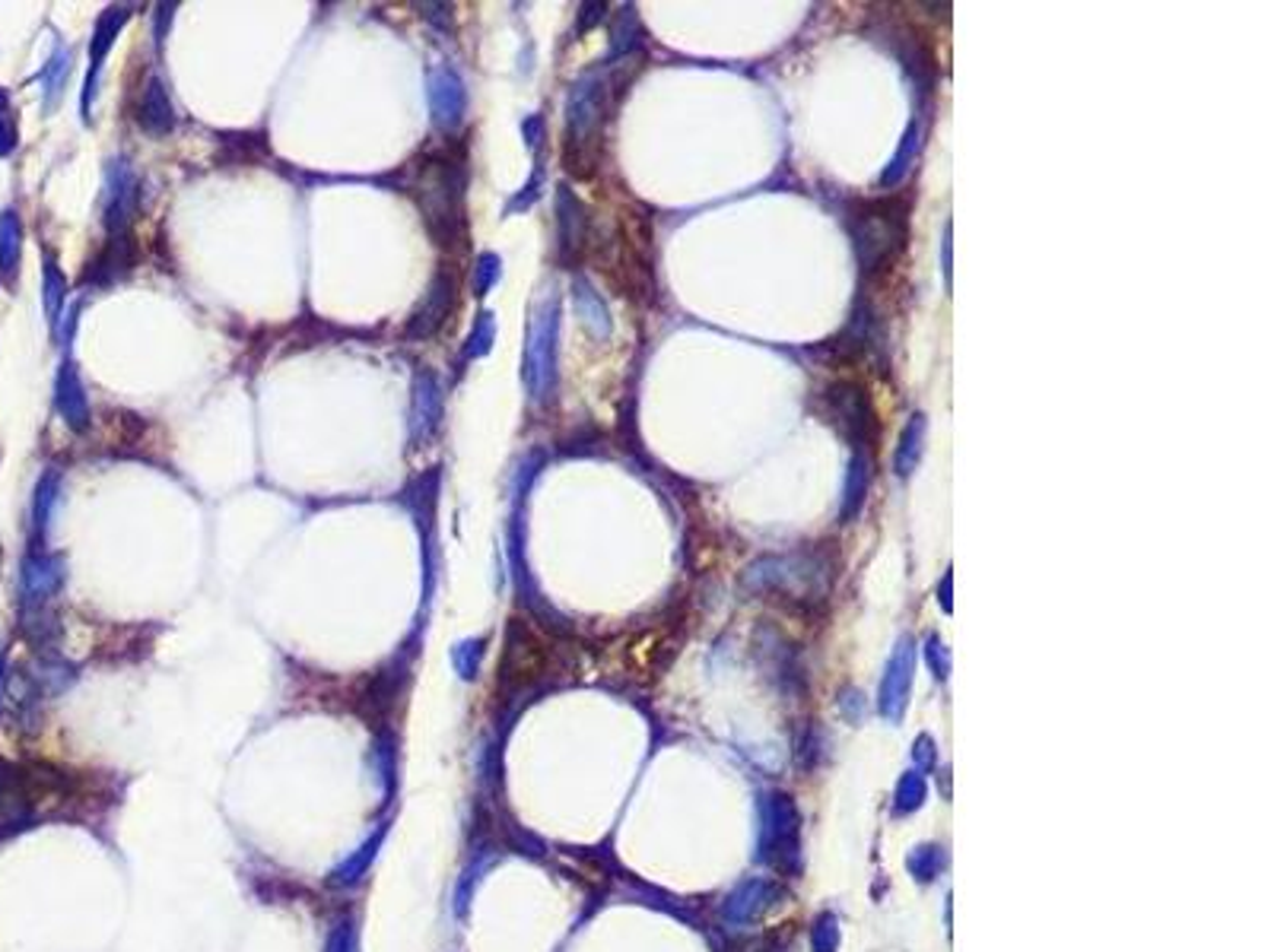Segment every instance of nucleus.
<instances>
[{"mask_svg":"<svg viewBox=\"0 0 1271 952\" xmlns=\"http://www.w3.org/2000/svg\"><path fill=\"white\" fill-rule=\"evenodd\" d=\"M922 800H925V778H922L919 771L903 774V778H900V785H897L894 806H897L900 813H909V810L922 806Z\"/></svg>","mask_w":1271,"mask_h":952,"instance_id":"26","label":"nucleus"},{"mask_svg":"<svg viewBox=\"0 0 1271 952\" xmlns=\"http://www.w3.org/2000/svg\"><path fill=\"white\" fill-rule=\"evenodd\" d=\"M572 292H576V309H579V315H582V321H585V327L595 334V337H611V315H608V306L601 302V295L591 289V283L588 280H582V277H576V283H572Z\"/></svg>","mask_w":1271,"mask_h":952,"instance_id":"21","label":"nucleus"},{"mask_svg":"<svg viewBox=\"0 0 1271 952\" xmlns=\"http://www.w3.org/2000/svg\"><path fill=\"white\" fill-rule=\"evenodd\" d=\"M941 867H944V851L935 848V845H925V848H919V851L909 857V870H912L919 880H925V883L935 880Z\"/></svg>","mask_w":1271,"mask_h":952,"instance_id":"27","label":"nucleus"},{"mask_svg":"<svg viewBox=\"0 0 1271 952\" xmlns=\"http://www.w3.org/2000/svg\"><path fill=\"white\" fill-rule=\"evenodd\" d=\"M134 203H137V179H134V171L127 168V162L118 159L109 165V179H105V226L112 235L127 232Z\"/></svg>","mask_w":1271,"mask_h":952,"instance_id":"10","label":"nucleus"},{"mask_svg":"<svg viewBox=\"0 0 1271 952\" xmlns=\"http://www.w3.org/2000/svg\"><path fill=\"white\" fill-rule=\"evenodd\" d=\"M941 277H944V289H954V223L948 220L941 229Z\"/></svg>","mask_w":1271,"mask_h":952,"instance_id":"34","label":"nucleus"},{"mask_svg":"<svg viewBox=\"0 0 1271 952\" xmlns=\"http://www.w3.org/2000/svg\"><path fill=\"white\" fill-rule=\"evenodd\" d=\"M420 210L427 229L439 239V245H452L455 235L464 229L461 216V194H464V171L461 162L452 159H427L420 171Z\"/></svg>","mask_w":1271,"mask_h":952,"instance_id":"3","label":"nucleus"},{"mask_svg":"<svg viewBox=\"0 0 1271 952\" xmlns=\"http://www.w3.org/2000/svg\"><path fill=\"white\" fill-rule=\"evenodd\" d=\"M67 70H70V52L58 49L55 58L49 61V67L41 70V80H45V102H49V105L58 102L61 86H64V80H67Z\"/></svg>","mask_w":1271,"mask_h":952,"instance_id":"25","label":"nucleus"},{"mask_svg":"<svg viewBox=\"0 0 1271 952\" xmlns=\"http://www.w3.org/2000/svg\"><path fill=\"white\" fill-rule=\"evenodd\" d=\"M919 150H922V121L916 118V121L906 127V134H903V140H900L894 159H890V165L880 171V188H897V185H903L906 176L912 171V165H916V159H919Z\"/></svg>","mask_w":1271,"mask_h":952,"instance_id":"20","label":"nucleus"},{"mask_svg":"<svg viewBox=\"0 0 1271 952\" xmlns=\"http://www.w3.org/2000/svg\"><path fill=\"white\" fill-rule=\"evenodd\" d=\"M779 898H782V886H779V883L756 877V880L741 883V886L729 895V901H725L722 912H725V921H732V924H747V921H756V918L767 912L770 905H776Z\"/></svg>","mask_w":1271,"mask_h":952,"instance_id":"11","label":"nucleus"},{"mask_svg":"<svg viewBox=\"0 0 1271 952\" xmlns=\"http://www.w3.org/2000/svg\"><path fill=\"white\" fill-rule=\"evenodd\" d=\"M871 486V457L868 454H853L849 470H845V486H842V505H839V525H849L862 514L865 499Z\"/></svg>","mask_w":1271,"mask_h":952,"instance_id":"16","label":"nucleus"},{"mask_svg":"<svg viewBox=\"0 0 1271 952\" xmlns=\"http://www.w3.org/2000/svg\"><path fill=\"white\" fill-rule=\"evenodd\" d=\"M760 857L779 870H795L792 857H798V810L788 794H770L763 800V838Z\"/></svg>","mask_w":1271,"mask_h":952,"instance_id":"7","label":"nucleus"},{"mask_svg":"<svg viewBox=\"0 0 1271 952\" xmlns=\"http://www.w3.org/2000/svg\"><path fill=\"white\" fill-rule=\"evenodd\" d=\"M64 289H67V286H64V280H61L55 261L49 257V261H45V312H49V321H58V315H61Z\"/></svg>","mask_w":1271,"mask_h":952,"instance_id":"30","label":"nucleus"},{"mask_svg":"<svg viewBox=\"0 0 1271 952\" xmlns=\"http://www.w3.org/2000/svg\"><path fill=\"white\" fill-rule=\"evenodd\" d=\"M605 10H608L605 4H585V7H582V29L595 26V23L605 17Z\"/></svg>","mask_w":1271,"mask_h":952,"instance_id":"39","label":"nucleus"},{"mask_svg":"<svg viewBox=\"0 0 1271 952\" xmlns=\"http://www.w3.org/2000/svg\"><path fill=\"white\" fill-rule=\"evenodd\" d=\"M537 188H540V171H537V176H534V179L528 182V188H525V191H522V197H519V200L513 203V210H519V207H528V203H531V200L537 197Z\"/></svg>","mask_w":1271,"mask_h":952,"instance_id":"40","label":"nucleus"},{"mask_svg":"<svg viewBox=\"0 0 1271 952\" xmlns=\"http://www.w3.org/2000/svg\"><path fill=\"white\" fill-rule=\"evenodd\" d=\"M13 144H17V131L10 121V105H7V96L0 93V156H7Z\"/></svg>","mask_w":1271,"mask_h":952,"instance_id":"35","label":"nucleus"},{"mask_svg":"<svg viewBox=\"0 0 1271 952\" xmlns=\"http://www.w3.org/2000/svg\"><path fill=\"white\" fill-rule=\"evenodd\" d=\"M439 419H442V394H439V384H436V378H433L430 372H420V375L413 378V422H410L413 442H416V445L427 442L433 432H436Z\"/></svg>","mask_w":1271,"mask_h":952,"instance_id":"15","label":"nucleus"},{"mask_svg":"<svg viewBox=\"0 0 1271 952\" xmlns=\"http://www.w3.org/2000/svg\"><path fill=\"white\" fill-rule=\"evenodd\" d=\"M127 13H131V7H109V10L99 17V23H96L93 45H90V76H87V86H83V112H87V115H90V99H93V93H96V80H99L102 61H105V55H109V49H112V41H115L118 29L127 23Z\"/></svg>","mask_w":1271,"mask_h":952,"instance_id":"14","label":"nucleus"},{"mask_svg":"<svg viewBox=\"0 0 1271 952\" xmlns=\"http://www.w3.org/2000/svg\"><path fill=\"white\" fill-rule=\"evenodd\" d=\"M938 603H941L944 613L954 610V572H951V569L944 572V578H941V584H938Z\"/></svg>","mask_w":1271,"mask_h":952,"instance_id":"37","label":"nucleus"},{"mask_svg":"<svg viewBox=\"0 0 1271 952\" xmlns=\"http://www.w3.org/2000/svg\"><path fill=\"white\" fill-rule=\"evenodd\" d=\"M640 17H636V10L632 7H623L620 10V17H617V23H614V49H611V58H623V55H629L636 45H640Z\"/></svg>","mask_w":1271,"mask_h":952,"instance_id":"23","label":"nucleus"},{"mask_svg":"<svg viewBox=\"0 0 1271 952\" xmlns=\"http://www.w3.org/2000/svg\"><path fill=\"white\" fill-rule=\"evenodd\" d=\"M20 239H23L20 216H17L13 210H4V213H0V274H4V277H13V274H17V264H20Z\"/></svg>","mask_w":1271,"mask_h":952,"instance_id":"22","label":"nucleus"},{"mask_svg":"<svg viewBox=\"0 0 1271 952\" xmlns=\"http://www.w3.org/2000/svg\"><path fill=\"white\" fill-rule=\"evenodd\" d=\"M814 952H836L839 949V921L833 915H820L811 930Z\"/></svg>","mask_w":1271,"mask_h":952,"instance_id":"31","label":"nucleus"},{"mask_svg":"<svg viewBox=\"0 0 1271 952\" xmlns=\"http://www.w3.org/2000/svg\"><path fill=\"white\" fill-rule=\"evenodd\" d=\"M912 759H916V771H919V774H925V771L935 768V743H931V737H919V740H916Z\"/></svg>","mask_w":1271,"mask_h":952,"instance_id":"36","label":"nucleus"},{"mask_svg":"<svg viewBox=\"0 0 1271 952\" xmlns=\"http://www.w3.org/2000/svg\"><path fill=\"white\" fill-rule=\"evenodd\" d=\"M452 306H455V280H452L448 274H439V277L430 283L427 295H423L420 309L410 315V321H407V327H404V337H407V340H427V337H433V334L445 324V318L452 315Z\"/></svg>","mask_w":1271,"mask_h":952,"instance_id":"9","label":"nucleus"},{"mask_svg":"<svg viewBox=\"0 0 1271 952\" xmlns=\"http://www.w3.org/2000/svg\"><path fill=\"white\" fill-rule=\"evenodd\" d=\"M925 432H928V416L912 413L909 422L900 432V442H897V451H894V470H897L900 480H909V476L916 473V467L922 461V451H925Z\"/></svg>","mask_w":1271,"mask_h":952,"instance_id":"18","label":"nucleus"},{"mask_svg":"<svg viewBox=\"0 0 1271 952\" xmlns=\"http://www.w3.org/2000/svg\"><path fill=\"white\" fill-rule=\"evenodd\" d=\"M141 124L147 127L150 134H168L176 127V108H173V102H168V93H165V86H162V80L159 76H153L150 83H147V90H144V99H141Z\"/></svg>","mask_w":1271,"mask_h":952,"instance_id":"19","label":"nucleus"},{"mask_svg":"<svg viewBox=\"0 0 1271 952\" xmlns=\"http://www.w3.org/2000/svg\"><path fill=\"white\" fill-rule=\"evenodd\" d=\"M585 229H588V220H585L582 200L569 188H560L557 191V239H560V257L563 261H576V257L582 254Z\"/></svg>","mask_w":1271,"mask_h":952,"instance_id":"13","label":"nucleus"},{"mask_svg":"<svg viewBox=\"0 0 1271 952\" xmlns=\"http://www.w3.org/2000/svg\"><path fill=\"white\" fill-rule=\"evenodd\" d=\"M58 575H61V572H58V562L49 559V556H35V559L26 562V588L35 591V594L52 591V588L58 584Z\"/></svg>","mask_w":1271,"mask_h":952,"instance_id":"24","label":"nucleus"},{"mask_svg":"<svg viewBox=\"0 0 1271 952\" xmlns=\"http://www.w3.org/2000/svg\"><path fill=\"white\" fill-rule=\"evenodd\" d=\"M58 410H61L64 422L70 429H76V432L87 429L90 407H87V394H83V387H80V375H76L73 362H64L61 375H58Z\"/></svg>","mask_w":1271,"mask_h":952,"instance_id":"17","label":"nucleus"},{"mask_svg":"<svg viewBox=\"0 0 1271 952\" xmlns=\"http://www.w3.org/2000/svg\"><path fill=\"white\" fill-rule=\"evenodd\" d=\"M608 112V80L601 73L582 76L566 102V124H569V150L576 147L582 156L598 140V131Z\"/></svg>","mask_w":1271,"mask_h":952,"instance_id":"6","label":"nucleus"},{"mask_svg":"<svg viewBox=\"0 0 1271 952\" xmlns=\"http://www.w3.org/2000/svg\"><path fill=\"white\" fill-rule=\"evenodd\" d=\"M540 137H544V121H540V115H531V118L525 121V140H528L531 150H537V147H540Z\"/></svg>","mask_w":1271,"mask_h":952,"instance_id":"38","label":"nucleus"},{"mask_svg":"<svg viewBox=\"0 0 1271 952\" xmlns=\"http://www.w3.org/2000/svg\"><path fill=\"white\" fill-rule=\"evenodd\" d=\"M824 416L836 425L839 436L853 448H877L880 422L871 407L868 387L856 378H839L824 387Z\"/></svg>","mask_w":1271,"mask_h":952,"instance_id":"4","label":"nucleus"},{"mask_svg":"<svg viewBox=\"0 0 1271 952\" xmlns=\"http://www.w3.org/2000/svg\"><path fill=\"white\" fill-rule=\"evenodd\" d=\"M55 499H58V473L52 470V473L41 476L38 493H35V525H38V528L49 525V514H52Z\"/></svg>","mask_w":1271,"mask_h":952,"instance_id":"28","label":"nucleus"},{"mask_svg":"<svg viewBox=\"0 0 1271 952\" xmlns=\"http://www.w3.org/2000/svg\"><path fill=\"white\" fill-rule=\"evenodd\" d=\"M912 676H916V641L912 638H900L897 652L890 655L884 683H880V696H877V708L887 721H900L906 705H909V689H912Z\"/></svg>","mask_w":1271,"mask_h":952,"instance_id":"8","label":"nucleus"},{"mask_svg":"<svg viewBox=\"0 0 1271 952\" xmlns=\"http://www.w3.org/2000/svg\"><path fill=\"white\" fill-rule=\"evenodd\" d=\"M557 340H560V298L547 295L531 318L525 346V384L537 404H547L557 391Z\"/></svg>","mask_w":1271,"mask_h":952,"instance_id":"5","label":"nucleus"},{"mask_svg":"<svg viewBox=\"0 0 1271 952\" xmlns=\"http://www.w3.org/2000/svg\"><path fill=\"white\" fill-rule=\"evenodd\" d=\"M845 229H849L862 277L871 283L884 280L897 267L909 242V200L900 194L853 200L845 210Z\"/></svg>","mask_w":1271,"mask_h":952,"instance_id":"1","label":"nucleus"},{"mask_svg":"<svg viewBox=\"0 0 1271 952\" xmlns=\"http://www.w3.org/2000/svg\"><path fill=\"white\" fill-rule=\"evenodd\" d=\"M499 267H502V261L496 254H481L477 257V267H474V292L477 295H487L493 289V283L499 280Z\"/></svg>","mask_w":1271,"mask_h":952,"instance_id":"33","label":"nucleus"},{"mask_svg":"<svg viewBox=\"0 0 1271 952\" xmlns=\"http://www.w3.org/2000/svg\"><path fill=\"white\" fill-rule=\"evenodd\" d=\"M493 315L490 312H484L477 321H474V330H471V337H468V350H464V356L468 359H477V356H487L490 353V346H493Z\"/></svg>","mask_w":1271,"mask_h":952,"instance_id":"29","label":"nucleus"},{"mask_svg":"<svg viewBox=\"0 0 1271 952\" xmlns=\"http://www.w3.org/2000/svg\"><path fill=\"white\" fill-rule=\"evenodd\" d=\"M827 543H820L817 549H804V552H792V556H767V559H756L753 566H747L741 584L750 594L760 597H788L795 607L808 603L814 607V600H824V594L830 591V578L836 569V559L830 549H824Z\"/></svg>","mask_w":1271,"mask_h":952,"instance_id":"2","label":"nucleus"},{"mask_svg":"<svg viewBox=\"0 0 1271 952\" xmlns=\"http://www.w3.org/2000/svg\"><path fill=\"white\" fill-rule=\"evenodd\" d=\"M925 658H928L931 673H935L938 679H948V673H951V652H948V644H944L938 635H928V638H925Z\"/></svg>","mask_w":1271,"mask_h":952,"instance_id":"32","label":"nucleus"},{"mask_svg":"<svg viewBox=\"0 0 1271 952\" xmlns=\"http://www.w3.org/2000/svg\"><path fill=\"white\" fill-rule=\"evenodd\" d=\"M464 105H468V93H464V83H461L452 70H445V67L433 70V73H430V108H433L436 124H439V127H448V131H452V127L461 124V118H464Z\"/></svg>","mask_w":1271,"mask_h":952,"instance_id":"12","label":"nucleus"}]
</instances>
